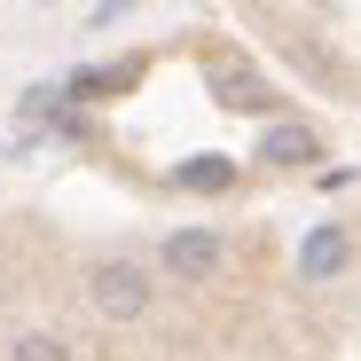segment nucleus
<instances>
[{"mask_svg": "<svg viewBox=\"0 0 361 361\" xmlns=\"http://www.w3.org/2000/svg\"><path fill=\"white\" fill-rule=\"evenodd\" d=\"M298 290L314 298V314L244 361H361V290H345V283H298Z\"/></svg>", "mask_w": 361, "mask_h": 361, "instance_id": "f257e3e1", "label": "nucleus"}]
</instances>
